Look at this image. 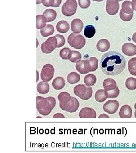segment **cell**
<instances>
[{"mask_svg":"<svg viewBox=\"0 0 136 153\" xmlns=\"http://www.w3.org/2000/svg\"><path fill=\"white\" fill-rule=\"evenodd\" d=\"M82 59V55L80 52L76 51H72V55L70 59V61L73 63H76L77 61L81 60Z\"/></svg>","mask_w":136,"mask_h":153,"instance_id":"obj_35","label":"cell"},{"mask_svg":"<svg viewBox=\"0 0 136 153\" xmlns=\"http://www.w3.org/2000/svg\"><path fill=\"white\" fill-rule=\"evenodd\" d=\"M47 22L46 18L43 15H38L36 16V28L38 29H41L45 26L46 23Z\"/></svg>","mask_w":136,"mask_h":153,"instance_id":"obj_31","label":"cell"},{"mask_svg":"<svg viewBox=\"0 0 136 153\" xmlns=\"http://www.w3.org/2000/svg\"><path fill=\"white\" fill-rule=\"evenodd\" d=\"M76 0H66L62 6V13L66 16H71L76 14L77 10Z\"/></svg>","mask_w":136,"mask_h":153,"instance_id":"obj_5","label":"cell"},{"mask_svg":"<svg viewBox=\"0 0 136 153\" xmlns=\"http://www.w3.org/2000/svg\"><path fill=\"white\" fill-rule=\"evenodd\" d=\"M135 109H136V103H135Z\"/></svg>","mask_w":136,"mask_h":153,"instance_id":"obj_47","label":"cell"},{"mask_svg":"<svg viewBox=\"0 0 136 153\" xmlns=\"http://www.w3.org/2000/svg\"><path fill=\"white\" fill-rule=\"evenodd\" d=\"M37 90L39 94L43 95L47 94L49 91V85L47 82H40L38 84Z\"/></svg>","mask_w":136,"mask_h":153,"instance_id":"obj_23","label":"cell"},{"mask_svg":"<svg viewBox=\"0 0 136 153\" xmlns=\"http://www.w3.org/2000/svg\"><path fill=\"white\" fill-rule=\"evenodd\" d=\"M54 27L52 25H47L43 28L40 29V33L43 37L49 36L54 33Z\"/></svg>","mask_w":136,"mask_h":153,"instance_id":"obj_21","label":"cell"},{"mask_svg":"<svg viewBox=\"0 0 136 153\" xmlns=\"http://www.w3.org/2000/svg\"><path fill=\"white\" fill-rule=\"evenodd\" d=\"M57 38V48H60L61 47H62L65 43V38L64 36L59 35V34H57L55 36Z\"/></svg>","mask_w":136,"mask_h":153,"instance_id":"obj_37","label":"cell"},{"mask_svg":"<svg viewBox=\"0 0 136 153\" xmlns=\"http://www.w3.org/2000/svg\"><path fill=\"white\" fill-rule=\"evenodd\" d=\"M43 15L46 18L47 22H53L57 16V12L54 9H48L44 11Z\"/></svg>","mask_w":136,"mask_h":153,"instance_id":"obj_22","label":"cell"},{"mask_svg":"<svg viewBox=\"0 0 136 153\" xmlns=\"http://www.w3.org/2000/svg\"><path fill=\"white\" fill-rule=\"evenodd\" d=\"M56 99L52 97L43 98L38 96L36 97V108L39 114L47 116L51 112L56 105Z\"/></svg>","mask_w":136,"mask_h":153,"instance_id":"obj_2","label":"cell"},{"mask_svg":"<svg viewBox=\"0 0 136 153\" xmlns=\"http://www.w3.org/2000/svg\"><path fill=\"white\" fill-rule=\"evenodd\" d=\"M126 66L124 57L118 52L109 51L103 55L100 62L102 71L107 76H117L124 71Z\"/></svg>","mask_w":136,"mask_h":153,"instance_id":"obj_1","label":"cell"},{"mask_svg":"<svg viewBox=\"0 0 136 153\" xmlns=\"http://www.w3.org/2000/svg\"><path fill=\"white\" fill-rule=\"evenodd\" d=\"M120 5L118 0H107L106 2V11L111 16L116 15L119 10Z\"/></svg>","mask_w":136,"mask_h":153,"instance_id":"obj_9","label":"cell"},{"mask_svg":"<svg viewBox=\"0 0 136 153\" xmlns=\"http://www.w3.org/2000/svg\"><path fill=\"white\" fill-rule=\"evenodd\" d=\"M121 118H131L132 116V109L131 106L124 105L121 107L119 112Z\"/></svg>","mask_w":136,"mask_h":153,"instance_id":"obj_16","label":"cell"},{"mask_svg":"<svg viewBox=\"0 0 136 153\" xmlns=\"http://www.w3.org/2000/svg\"><path fill=\"white\" fill-rule=\"evenodd\" d=\"M134 8L132 2L129 1H125L122 4V8L120 12V17L123 21H131L133 16Z\"/></svg>","mask_w":136,"mask_h":153,"instance_id":"obj_3","label":"cell"},{"mask_svg":"<svg viewBox=\"0 0 136 153\" xmlns=\"http://www.w3.org/2000/svg\"><path fill=\"white\" fill-rule=\"evenodd\" d=\"M71 95L67 92H62L58 95V99L60 103L62 104H66L70 102L71 99Z\"/></svg>","mask_w":136,"mask_h":153,"instance_id":"obj_28","label":"cell"},{"mask_svg":"<svg viewBox=\"0 0 136 153\" xmlns=\"http://www.w3.org/2000/svg\"><path fill=\"white\" fill-rule=\"evenodd\" d=\"M119 103L115 100H109L104 104L103 109L109 114H114L116 112L119 107Z\"/></svg>","mask_w":136,"mask_h":153,"instance_id":"obj_10","label":"cell"},{"mask_svg":"<svg viewBox=\"0 0 136 153\" xmlns=\"http://www.w3.org/2000/svg\"><path fill=\"white\" fill-rule=\"evenodd\" d=\"M96 33L95 28L93 25H87L84 29V35L87 38H91Z\"/></svg>","mask_w":136,"mask_h":153,"instance_id":"obj_27","label":"cell"},{"mask_svg":"<svg viewBox=\"0 0 136 153\" xmlns=\"http://www.w3.org/2000/svg\"><path fill=\"white\" fill-rule=\"evenodd\" d=\"M128 71L132 75L136 76V57H133L128 61Z\"/></svg>","mask_w":136,"mask_h":153,"instance_id":"obj_32","label":"cell"},{"mask_svg":"<svg viewBox=\"0 0 136 153\" xmlns=\"http://www.w3.org/2000/svg\"><path fill=\"white\" fill-rule=\"evenodd\" d=\"M76 68L77 71L81 74H87L90 72V65L88 59L77 61Z\"/></svg>","mask_w":136,"mask_h":153,"instance_id":"obj_11","label":"cell"},{"mask_svg":"<svg viewBox=\"0 0 136 153\" xmlns=\"http://www.w3.org/2000/svg\"><path fill=\"white\" fill-rule=\"evenodd\" d=\"M56 28L58 32L60 33H66L70 28L69 24L65 21H61L57 23Z\"/></svg>","mask_w":136,"mask_h":153,"instance_id":"obj_18","label":"cell"},{"mask_svg":"<svg viewBox=\"0 0 136 153\" xmlns=\"http://www.w3.org/2000/svg\"><path fill=\"white\" fill-rule=\"evenodd\" d=\"M56 48H57V40L56 36L50 37L41 45L42 52L45 54L52 53Z\"/></svg>","mask_w":136,"mask_h":153,"instance_id":"obj_6","label":"cell"},{"mask_svg":"<svg viewBox=\"0 0 136 153\" xmlns=\"http://www.w3.org/2000/svg\"><path fill=\"white\" fill-rule=\"evenodd\" d=\"M86 90H87V87L85 85L80 84L74 87V93L77 97H78L79 98H81L85 94Z\"/></svg>","mask_w":136,"mask_h":153,"instance_id":"obj_24","label":"cell"},{"mask_svg":"<svg viewBox=\"0 0 136 153\" xmlns=\"http://www.w3.org/2000/svg\"><path fill=\"white\" fill-rule=\"evenodd\" d=\"M62 2V0H42V3L44 6L46 7H58L60 6Z\"/></svg>","mask_w":136,"mask_h":153,"instance_id":"obj_30","label":"cell"},{"mask_svg":"<svg viewBox=\"0 0 136 153\" xmlns=\"http://www.w3.org/2000/svg\"><path fill=\"white\" fill-rule=\"evenodd\" d=\"M97 82L96 76L93 74H88L84 78V83L86 86H94Z\"/></svg>","mask_w":136,"mask_h":153,"instance_id":"obj_26","label":"cell"},{"mask_svg":"<svg viewBox=\"0 0 136 153\" xmlns=\"http://www.w3.org/2000/svg\"><path fill=\"white\" fill-rule=\"evenodd\" d=\"M132 4H133L134 10L136 11V0H132Z\"/></svg>","mask_w":136,"mask_h":153,"instance_id":"obj_41","label":"cell"},{"mask_svg":"<svg viewBox=\"0 0 136 153\" xmlns=\"http://www.w3.org/2000/svg\"><path fill=\"white\" fill-rule=\"evenodd\" d=\"M61 109L66 112L73 113L76 112L80 107V102L77 99L74 97H71V100L66 104L59 103Z\"/></svg>","mask_w":136,"mask_h":153,"instance_id":"obj_7","label":"cell"},{"mask_svg":"<svg viewBox=\"0 0 136 153\" xmlns=\"http://www.w3.org/2000/svg\"><path fill=\"white\" fill-rule=\"evenodd\" d=\"M52 86L54 89L59 90L63 88L65 86V81L61 76L56 77L52 82Z\"/></svg>","mask_w":136,"mask_h":153,"instance_id":"obj_20","label":"cell"},{"mask_svg":"<svg viewBox=\"0 0 136 153\" xmlns=\"http://www.w3.org/2000/svg\"><path fill=\"white\" fill-rule=\"evenodd\" d=\"M123 53L128 56H133L136 55V46L132 43H125L122 47Z\"/></svg>","mask_w":136,"mask_h":153,"instance_id":"obj_13","label":"cell"},{"mask_svg":"<svg viewBox=\"0 0 136 153\" xmlns=\"http://www.w3.org/2000/svg\"><path fill=\"white\" fill-rule=\"evenodd\" d=\"M123 1V0H118V1L119 2V1Z\"/></svg>","mask_w":136,"mask_h":153,"instance_id":"obj_48","label":"cell"},{"mask_svg":"<svg viewBox=\"0 0 136 153\" xmlns=\"http://www.w3.org/2000/svg\"><path fill=\"white\" fill-rule=\"evenodd\" d=\"M90 65V71H95L98 68V60L96 57H90L88 59Z\"/></svg>","mask_w":136,"mask_h":153,"instance_id":"obj_34","label":"cell"},{"mask_svg":"<svg viewBox=\"0 0 136 153\" xmlns=\"http://www.w3.org/2000/svg\"><path fill=\"white\" fill-rule=\"evenodd\" d=\"M54 118H65V116L62 114L57 113V114L54 115Z\"/></svg>","mask_w":136,"mask_h":153,"instance_id":"obj_40","label":"cell"},{"mask_svg":"<svg viewBox=\"0 0 136 153\" xmlns=\"http://www.w3.org/2000/svg\"><path fill=\"white\" fill-rule=\"evenodd\" d=\"M42 3V0H36V4H40Z\"/></svg>","mask_w":136,"mask_h":153,"instance_id":"obj_44","label":"cell"},{"mask_svg":"<svg viewBox=\"0 0 136 153\" xmlns=\"http://www.w3.org/2000/svg\"><path fill=\"white\" fill-rule=\"evenodd\" d=\"M109 98V94L107 91L106 90H98L95 94V99L97 102L102 103Z\"/></svg>","mask_w":136,"mask_h":153,"instance_id":"obj_15","label":"cell"},{"mask_svg":"<svg viewBox=\"0 0 136 153\" xmlns=\"http://www.w3.org/2000/svg\"><path fill=\"white\" fill-rule=\"evenodd\" d=\"M125 86L130 90L136 89V78L133 77L128 78L125 82Z\"/></svg>","mask_w":136,"mask_h":153,"instance_id":"obj_33","label":"cell"},{"mask_svg":"<svg viewBox=\"0 0 136 153\" xmlns=\"http://www.w3.org/2000/svg\"><path fill=\"white\" fill-rule=\"evenodd\" d=\"M93 92L92 88L90 87V86H87V90H86V92L85 93V94L83 96L81 97L80 98L82 99V100H88L92 97Z\"/></svg>","mask_w":136,"mask_h":153,"instance_id":"obj_38","label":"cell"},{"mask_svg":"<svg viewBox=\"0 0 136 153\" xmlns=\"http://www.w3.org/2000/svg\"><path fill=\"white\" fill-rule=\"evenodd\" d=\"M103 86L104 90H106V91H109L115 88L117 86V83L114 79L111 78H107L104 79L103 83Z\"/></svg>","mask_w":136,"mask_h":153,"instance_id":"obj_19","label":"cell"},{"mask_svg":"<svg viewBox=\"0 0 136 153\" xmlns=\"http://www.w3.org/2000/svg\"><path fill=\"white\" fill-rule=\"evenodd\" d=\"M68 43L76 49H81L86 44V39L78 33H71L68 38Z\"/></svg>","mask_w":136,"mask_h":153,"instance_id":"obj_4","label":"cell"},{"mask_svg":"<svg viewBox=\"0 0 136 153\" xmlns=\"http://www.w3.org/2000/svg\"><path fill=\"white\" fill-rule=\"evenodd\" d=\"M91 4L90 0H78V5L82 9H87Z\"/></svg>","mask_w":136,"mask_h":153,"instance_id":"obj_39","label":"cell"},{"mask_svg":"<svg viewBox=\"0 0 136 153\" xmlns=\"http://www.w3.org/2000/svg\"><path fill=\"white\" fill-rule=\"evenodd\" d=\"M110 48V43L107 39H100L97 44V48L99 51L104 52L107 51Z\"/></svg>","mask_w":136,"mask_h":153,"instance_id":"obj_17","label":"cell"},{"mask_svg":"<svg viewBox=\"0 0 136 153\" xmlns=\"http://www.w3.org/2000/svg\"><path fill=\"white\" fill-rule=\"evenodd\" d=\"M79 116L80 118H95L97 114L95 111L92 108L85 107L80 111Z\"/></svg>","mask_w":136,"mask_h":153,"instance_id":"obj_12","label":"cell"},{"mask_svg":"<svg viewBox=\"0 0 136 153\" xmlns=\"http://www.w3.org/2000/svg\"><path fill=\"white\" fill-rule=\"evenodd\" d=\"M103 117H106V118H109V116H107V115H104V114H102V115H100L99 116V118H103Z\"/></svg>","mask_w":136,"mask_h":153,"instance_id":"obj_43","label":"cell"},{"mask_svg":"<svg viewBox=\"0 0 136 153\" xmlns=\"http://www.w3.org/2000/svg\"><path fill=\"white\" fill-rule=\"evenodd\" d=\"M72 55V51L69 48H64L60 52V56L63 60H70Z\"/></svg>","mask_w":136,"mask_h":153,"instance_id":"obj_29","label":"cell"},{"mask_svg":"<svg viewBox=\"0 0 136 153\" xmlns=\"http://www.w3.org/2000/svg\"><path fill=\"white\" fill-rule=\"evenodd\" d=\"M54 69L53 65L47 64L43 66L40 73L41 79L45 82H49L54 77Z\"/></svg>","mask_w":136,"mask_h":153,"instance_id":"obj_8","label":"cell"},{"mask_svg":"<svg viewBox=\"0 0 136 153\" xmlns=\"http://www.w3.org/2000/svg\"><path fill=\"white\" fill-rule=\"evenodd\" d=\"M93 1H97V2H100V1H103V0H93Z\"/></svg>","mask_w":136,"mask_h":153,"instance_id":"obj_45","label":"cell"},{"mask_svg":"<svg viewBox=\"0 0 136 153\" xmlns=\"http://www.w3.org/2000/svg\"><path fill=\"white\" fill-rule=\"evenodd\" d=\"M135 117L136 118V111H135Z\"/></svg>","mask_w":136,"mask_h":153,"instance_id":"obj_46","label":"cell"},{"mask_svg":"<svg viewBox=\"0 0 136 153\" xmlns=\"http://www.w3.org/2000/svg\"><path fill=\"white\" fill-rule=\"evenodd\" d=\"M108 94H109V98H117L119 94H120V90L119 88L117 86H116L115 88L112 90L107 91Z\"/></svg>","mask_w":136,"mask_h":153,"instance_id":"obj_36","label":"cell"},{"mask_svg":"<svg viewBox=\"0 0 136 153\" xmlns=\"http://www.w3.org/2000/svg\"><path fill=\"white\" fill-rule=\"evenodd\" d=\"M67 81L69 83L73 85L80 81V76L76 72H71L67 76Z\"/></svg>","mask_w":136,"mask_h":153,"instance_id":"obj_25","label":"cell"},{"mask_svg":"<svg viewBox=\"0 0 136 153\" xmlns=\"http://www.w3.org/2000/svg\"><path fill=\"white\" fill-rule=\"evenodd\" d=\"M83 26V23L81 19L78 18H76L73 19L71 23V31L74 33H81Z\"/></svg>","mask_w":136,"mask_h":153,"instance_id":"obj_14","label":"cell"},{"mask_svg":"<svg viewBox=\"0 0 136 153\" xmlns=\"http://www.w3.org/2000/svg\"><path fill=\"white\" fill-rule=\"evenodd\" d=\"M132 40H133V41L135 43H136V32L133 35Z\"/></svg>","mask_w":136,"mask_h":153,"instance_id":"obj_42","label":"cell"}]
</instances>
